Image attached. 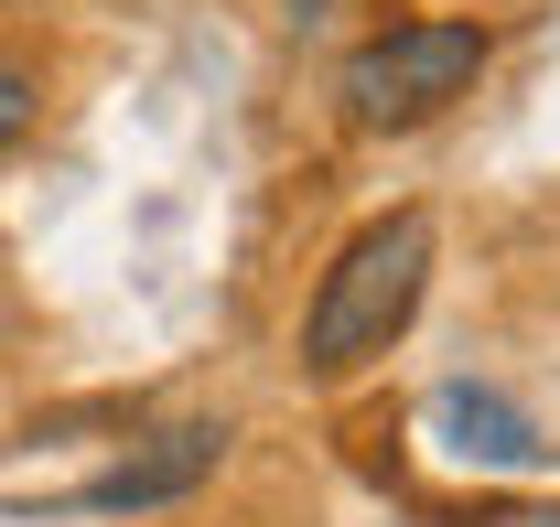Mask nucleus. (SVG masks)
I'll return each instance as SVG.
<instances>
[{"label": "nucleus", "mask_w": 560, "mask_h": 527, "mask_svg": "<svg viewBox=\"0 0 560 527\" xmlns=\"http://www.w3.org/2000/svg\"><path fill=\"white\" fill-rule=\"evenodd\" d=\"M431 420H442V442H453L464 462H539V431H528L495 388H442Z\"/></svg>", "instance_id": "20e7f679"}, {"label": "nucleus", "mask_w": 560, "mask_h": 527, "mask_svg": "<svg viewBox=\"0 0 560 527\" xmlns=\"http://www.w3.org/2000/svg\"><path fill=\"white\" fill-rule=\"evenodd\" d=\"M431 215L420 204H399V215H377V226H355L346 248H335V269L313 280V313H302V366L313 377H346V366H366V355H388L399 333H410L420 291H431Z\"/></svg>", "instance_id": "f257e3e1"}, {"label": "nucleus", "mask_w": 560, "mask_h": 527, "mask_svg": "<svg viewBox=\"0 0 560 527\" xmlns=\"http://www.w3.org/2000/svg\"><path fill=\"white\" fill-rule=\"evenodd\" d=\"M486 75V22H388L377 44L346 55V108L366 130H420Z\"/></svg>", "instance_id": "f03ea898"}, {"label": "nucleus", "mask_w": 560, "mask_h": 527, "mask_svg": "<svg viewBox=\"0 0 560 527\" xmlns=\"http://www.w3.org/2000/svg\"><path fill=\"white\" fill-rule=\"evenodd\" d=\"M215 462H226V420H184V431H151L130 462H108L97 484H75V506L86 517H130V506H173V495H195Z\"/></svg>", "instance_id": "7ed1b4c3"}, {"label": "nucleus", "mask_w": 560, "mask_h": 527, "mask_svg": "<svg viewBox=\"0 0 560 527\" xmlns=\"http://www.w3.org/2000/svg\"><path fill=\"white\" fill-rule=\"evenodd\" d=\"M22 130H33V75H22L11 55H0V151H11Z\"/></svg>", "instance_id": "39448f33"}]
</instances>
